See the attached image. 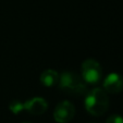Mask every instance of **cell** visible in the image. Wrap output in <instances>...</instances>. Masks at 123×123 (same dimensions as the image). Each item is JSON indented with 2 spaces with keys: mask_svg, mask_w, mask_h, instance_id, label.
<instances>
[{
  "mask_svg": "<svg viewBox=\"0 0 123 123\" xmlns=\"http://www.w3.org/2000/svg\"><path fill=\"white\" fill-rule=\"evenodd\" d=\"M109 107V98L107 93L101 88H93L85 97L86 110L95 117H100L106 113Z\"/></svg>",
  "mask_w": 123,
  "mask_h": 123,
  "instance_id": "obj_1",
  "label": "cell"
},
{
  "mask_svg": "<svg viewBox=\"0 0 123 123\" xmlns=\"http://www.w3.org/2000/svg\"><path fill=\"white\" fill-rule=\"evenodd\" d=\"M59 87L71 95H83L86 93V84L76 73L65 71L59 75Z\"/></svg>",
  "mask_w": 123,
  "mask_h": 123,
  "instance_id": "obj_2",
  "label": "cell"
},
{
  "mask_svg": "<svg viewBox=\"0 0 123 123\" xmlns=\"http://www.w3.org/2000/svg\"><path fill=\"white\" fill-rule=\"evenodd\" d=\"M102 76L101 65L94 59H87L82 63V79L88 84H96Z\"/></svg>",
  "mask_w": 123,
  "mask_h": 123,
  "instance_id": "obj_3",
  "label": "cell"
},
{
  "mask_svg": "<svg viewBox=\"0 0 123 123\" xmlns=\"http://www.w3.org/2000/svg\"><path fill=\"white\" fill-rule=\"evenodd\" d=\"M75 116V108L71 101L59 102L55 108L54 111V119L58 123H69Z\"/></svg>",
  "mask_w": 123,
  "mask_h": 123,
  "instance_id": "obj_4",
  "label": "cell"
},
{
  "mask_svg": "<svg viewBox=\"0 0 123 123\" xmlns=\"http://www.w3.org/2000/svg\"><path fill=\"white\" fill-rule=\"evenodd\" d=\"M104 91L109 94H119L123 91V76L118 73H110L104 81Z\"/></svg>",
  "mask_w": 123,
  "mask_h": 123,
  "instance_id": "obj_5",
  "label": "cell"
},
{
  "mask_svg": "<svg viewBox=\"0 0 123 123\" xmlns=\"http://www.w3.org/2000/svg\"><path fill=\"white\" fill-rule=\"evenodd\" d=\"M47 108H48L47 101L40 97L32 98L24 104V109L32 114H43L46 112Z\"/></svg>",
  "mask_w": 123,
  "mask_h": 123,
  "instance_id": "obj_6",
  "label": "cell"
},
{
  "mask_svg": "<svg viewBox=\"0 0 123 123\" xmlns=\"http://www.w3.org/2000/svg\"><path fill=\"white\" fill-rule=\"evenodd\" d=\"M40 82L44 86H47V87H51V86L56 85L59 82V74L57 71L55 70L48 69L46 71L42 73L40 75Z\"/></svg>",
  "mask_w": 123,
  "mask_h": 123,
  "instance_id": "obj_7",
  "label": "cell"
},
{
  "mask_svg": "<svg viewBox=\"0 0 123 123\" xmlns=\"http://www.w3.org/2000/svg\"><path fill=\"white\" fill-rule=\"evenodd\" d=\"M9 108L14 114H18V113H20L22 110H24V104H22L19 100H13V101L10 104Z\"/></svg>",
  "mask_w": 123,
  "mask_h": 123,
  "instance_id": "obj_8",
  "label": "cell"
},
{
  "mask_svg": "<svg viewBox=\"0 0 123 123\" xmlns=\"http://www.w3.org/2000/svg\"><path fill=\"white\" fill-rule=\"evenodd\" d=\"M106 123H123V118L119 114H112L107 119Z\"/></svg>",
  "mask_w": 123,
  "mask_h": 123,
  "instance_id": "obj_9",
  "label": "cell"
},
{
  "mask_svg": "<svg viewBox=\"0 0 123 123\" xmlns=\"http://www.w3.org/2000/svg\"><path fill=\"white\" fill-rule=\"evenodd\" d=\"M24 123H27V122H24Z\"/></svg>",
  "mask_w": 123,
  "mask_h": 123,
  "instance_id": "obj_10",
  "label": "cell"
}]
</instances>
